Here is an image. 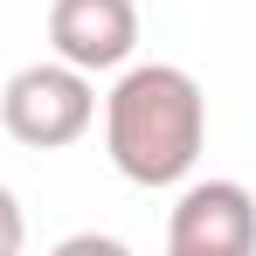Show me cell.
Listing matches in <instances>:
<instances>
[{"label": "cell", "instance_id": "obj_1", "mask_svg": "<svg viewBox=\"0 0 256 256\" xmlns=\"http://www.w3.org/2000/svg\"><path fill=\"white\" fill-rule=\"evenodd\" d=\"M208 146V97L180 62H132L104 97V152L132 187L187 180Z\"/></svg>", "mask_w": 256, "mask_h": 256}, {"label": "cell", "instance_id": "obj_2", "mask_svg": "<svg viewBox=\"0 0 256 256\" xmlns=\"http://www.w3.org/2000/svg\"><path fill=\"white\" fill-rule=\"evenodd\" d=\"M90 118H97V84H90L84 70H70V62H28L0 90V125L28 152L76 146L90 132Z\"/></svg>", "mask_w": 256, "mask_h": 256}, {"label": "cell", "instance_id": "obj_3", "mask_svg": "<svg viewBox=\"0 0 256 256\" xmlns=\"http://www.w3.org/2000/svg\"><path fill=\"white\" fill-rule=\"evenodd\" d=\"M166 256H256V194L242 180H194L173 201Z\"/></svg>", "mask_w": 256, "mask_h": 256}, {"label": "cell", "instance_id": "obj_4", "mask_svg": "<svg viewBox=\"0 0 256 256\" xmlns=\"http://www.w3.org/2000/svg\"><path fill=\"white\" fill-rule=\"evenodd\" d=\"M48 48L70 70H125L138 48V7L132 0H56L48 7Z\"/></svg>", "mask_w": 256, "mask_h": 256}, {"label": "cell", "instance_id": "obj_5", "mask_svg": "<svg viewBox=\"0 0 256 256\" xmlns=\"http://www.w3.org/2000/svg\"><path fill=\"white\" fill-rule=\"evenodd\" d=\"M48 256H132L118 236H97V228H84V236H62Z\"/></svg>", "mask_w": 256, "mask_h": 256}, {"label": "cell", "instance_id": "obj_6", "mask_svg": "<svg viewBox=\"0 0 256 256\" xmlns=\"http://www.w3.org/2000/svg\"><path fill=\"white\" fill-rule=\"evenodd\" d=\"M21 242H28L21 201H14V187H0V256H21Z\"/></svg>", "mask_w": 256, "mask_h": 256}]
</instances>
